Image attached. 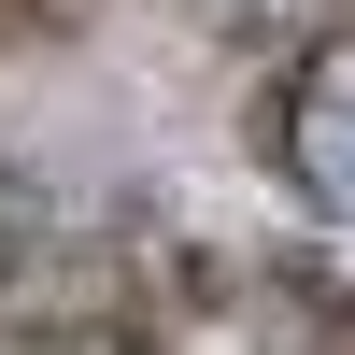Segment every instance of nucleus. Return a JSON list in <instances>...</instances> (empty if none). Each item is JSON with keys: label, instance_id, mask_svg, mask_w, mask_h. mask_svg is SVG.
<instances>
[{"label": "nucleus", "instance_id": "obj_2", "mask_svg": "<svg viewBox=\"0 0 355 355\" xmlns=\"http://www.w3.org/2000/svg\"><path fill=\"white\" fill-rule=\"evenodd\" d=\"M28 227H43V214H28V185H15V171H0V270H15V256H28Z\"/></svg>", "mask_w": 355, "mask_h": 355}, {"label": "nucleus", "instance_id": "obj_1", "mask_svg": "<svg viewBox=\"0 0 355 355\" xmlns=\"http://www.w3.org/2000/svg\"><path fill=\"white\" fill-rule=\"evenodd\" d=\"M270 157H284V185H299L327 227H355V28H327V43L284 71V100H270Z\"/></svg>", "mask_w": 355, "mask_h": 355}]
</instances>
